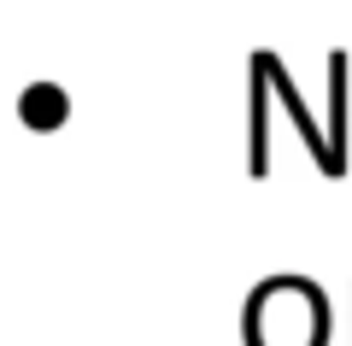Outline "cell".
<instances>
[{
  "mask_svg": "<svg viewBox=\"0 0 352 346\" xmlns=\"http://www.w3.org/2000/svg\"><path fill=\"white\" fill-rule=\"evenodd\" d=\"M53 111H59V100H53L47 83H41V88H36V106H30V118H53Z\"/></svg>",
  "mask_w": 352,
  "mask_h": 346,
  "instance_id": "1",
  "label": "cell"
}]
</instances>
